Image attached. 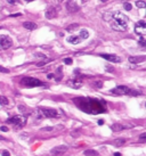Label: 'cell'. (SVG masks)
<instances>
[{
  "label": "cell",
  "mask_w": 146,
  "mask_h": 156,
  "mask_svg": "<svg viewBox=\"0 0 146 156\" xmlns=\"http://www.w3.org/2000/svg\"><path fill=\"white\" fill-rule=\"evenodd\" d=\"M104 21L108 22L111 27L115 31L125 32L128 27V17L121 12H107L103 15Z\"/></svg>",
  "instance_id": "6da1fadb"
},
{
  "label": "cell",
  "mask_w": 146,
  "mask_h": 156,
  "mask_svg": "<svg viewBox=\"0 0 146 156\" xmlns=\"http://www.w3.org/2000/svg\"><path fill=\"white\" fill-rule=\"evenodd\" d=\"M75 101H77L79 108L88 114L105 113V111H106L104 101H101V100L91 99V98H79V99H75Z\"/></svg>",
  "instance_id": "7a4b0ae2"
},
{
  "label": "cell",
  "mask_w": 146,
  "mask_h": 156,
  "mask_svg": "<svg viewBox=\"0 0 146 156\" xmlns=\"http://www.w3.org/2000/svg\"><path fill=\"white\" fill-rule=\"evenodd\" d=\"M21 84L24 87H27V88H34V87H42V85H45V83L36 78L25 77L21 80Z\"/></svg>",
  "instance_id": "3957f363"
},
{
  "label": "cell",
  "mask_w": 146,
  "mask_h": 156,
  "mask_svg": "<svg viewBox=\"0 0 146 156\" xmlns=\"http://www.w3.org/2000/svg\"><path fill=\"white\" fill-rule=\"evenodd\" d=\"M7 123L9 124H13L15 128H23L25 124H26V117H24L22 115H15V116H13V117L8 118L6 121Z\"/></svg>",
  "instance_id": "277c9868"
},
{
  "label": "cell",
  "mask_w": 146,
  "mask_h": 156,
  "mask_svg": "<svg viewBox=\"0 0 146 156\" xmlns=\"http://www.w3.org/2000/svg\"><path fill=\"white\" fill-rule=\"evenodd\" d=\"M38 112L40 113L41 115V118L42 117H48V118H54L58 116V113H57L56 109H53V108H46V107H40L38 108Z\"/></svg>",
  "instance_id": "5b68a950"
},
{
  "label": "cell",
  "mask_w": 146,
  "mask_h": 156,
  "mask_svg": "<svg viewBox=\"0 0 146 156\" xmlns=\"http://www.w3.org/2000/svg\"><path fill=\"white\" fill-rule=\"evenodd\" d=\"M13 46V40L8 36H0V50L8 49Z\"/></svg>",
  "instance_id": "8992f818"
},
{
  "label": "cell",
  "mask_w": 146,
  "mask_h": 156,
  "mask_svg": "<svg viewBox=\"0 0 146 156\" xmlns=\"http://www.w3.org/2000/svg\"><path fill=\"white\" fill-rule=\"evenodd\" d=\"M130 91H131V89H129L125 85H118V87H115L114 89L111 90V94L122 96V95H130Z\"/></svg>",
  "instance_id": "52a82bcc"
},
{
  "label": "cell",
  "mask_w": 146,
  "mask_h": 156,
  "mask_svg": "<svg viewBox=\"0 0 146 156\" xmlns=\"http://www.w3.org/2000/svg\"><path fill=\"white\" fill-rule=\"evenodd\" d=\"M135 32L136 34L140 37H144L146 34V23L145 21H139L137 24H136V26H135Z\"/></svg>",
  "instance_id": "ba28073f"
},
{
  "label": "cell",
  "mask_w": 146,
  "mask_h": 156,
  "mask_svg": "<svg viewBox=\"0 0 146 156\" xmlns=\"http://www.w3.org/2000/svg\"><path fill=\"white\" fill-rule=\"evenodd\" d=\"M67 146H57V147H55V148H53V149L50 150V154L53 156H63L64 154L67 152Z\"/></svg>",
  "instance_id": "9c48e42d"
},
{
  "label": "cell",
  "mask_w": 146,
  "mask_h": 156,
  "mask_svg": "<svg viewBox=\"0 0 146 156\" xmlns=\"http://www.w3.org/2000/svg\"><path fill=\"white\" fill-rule=\"evenodd\" d=\"M66 9H67L70 13H77V12H79L80 6L77 3L75 0H69V1L66 2Z\"/></svg>",
  "instance_id": "30bf717a"
},
{
  "label": "cell",
  "mask_w": 146,
  "mask_h": 156,
  "mask_svg": "<svg viewBox=\"0 0 146 156\" xmlns=\"http://www.w3.org/2000/svg\"><path fill=\"white\" fill-rule=\"evenodd\" d=\"M101 57H103L104 59L106 60H110L112 63H120L121 62V58L119 56H116V55H111V54H102Z\"/></svg>",
  "instance_id": "8fae6325"
},
{
  "label": "cell",
  "mask_w": 146,
  "mask_h": 156,
  "mask_svg": "<svg viewBox=\"0 0 146 156\" xmlns=\"http://www.w3.org/2000/svg\"><path fill=\"white\" fill-rule=\"evenodd\" d=\"M67 85L73 89H79L82 87V81L81 80H78V79H71L67 81Z\"/></svg>",
  "instance_id": "7c38bea8"
},
{
  "label": "cell",
  "mask_w": 146,
  "mask_h": 156,
  "mask_svg": "<svg viewBox=\"0 0 146 156\" xmlns=\"http://www.w3.org/2000/svg\"><path fill=\"white\" fill-rule=\"evenodd\" d=\"M56 15H57V8H55L54 6H50L49 8L47 9V10H46V13H45L46 18H48V20L54 18Z\"/></svg>",
  "instance_id": "4fadbf2b"
},
{
  "label": "cell",
  "mask_w": 146,
  "mask_h": 156,
  "mask_svg": "<svg viewBox=\"0 0 146 156\" xmlns=\"http://www.w3.org/2000/svg\"><path fill=\"white\" fill-rule=\"evenodd\" d=\"M132 125H122V124H119V123H115V124H112L111 125V129L113 130V131H122V130H125V129H127V128H131Z\"/></svg>",
  "instance_id": "5bb4252c"
},
{
  "label": "cell",
  "mask_w": 146,
  "mask_h": 156,
  "mask_svg": "<svg viewBox=\"0 0 146 156\" xmlns=\"http://www.w3.org/2000/svg\"><path fill=\"white\" fill-rule=\"evenodd\" d=\"M146 59L145 56H131L129 57V62L134 63V64H138V63H143Z\"/></svg>",
  "instance_id": "9a60e30c"
},
{
  "label": "cell",
  "mask_w": 146,
  "mask_h": 156,
  "mask_svg": "<svg viewBox=\"0 0 146 156\" xmlns=\"http://www.w3.org/2000/svg\"><path fill=\"white\" fill-rule=\"evenodd\" d=\"M23 26L25 27L26 30H30V31H33V30L37 29V24L33 23V22H24Z\"/></svg>",
  "instance_id": "2e32d148"
},
{
  "label": "cell",
  "mask_w": 146,
  "mask_h": 156,
  "mask_svg": "<svg viewBox=\"0 0 146 156\" xmlns=\"http://www.w3.org/2000/svg\"><path fill=\"white\" fill-rule=\"evenodd\" d=\"M82 41L79 37H74V36H72V37H69L67 38V42H70V43L72 44H78V43H80V42Z\"/></svg>",
  "instance_id": "e0dca14e"
},
{
  "label": "cell",
  "mask_w": 146,
  "mask_h": 156,
  "mask_svg": "<svg viewBox=\"0 0 146 156\" xmlns=\"http://www.w3.org/2000/svg\"><path fill=\"white\" fill-rule=\"evenodd\" d=\"M84 156H98V152L94 149H87L84 150Z\"/></svg>",
  "instance_id": "ac0fdd59"
},
{
  "label": "cell",
  "mask_w": 146,
  "mask_h": 156,
  "mask_svg": "<svg viewBox=\"0 0 146 156\" xmlns=\"http://www.w3.org/2000/svg\"><path fill=\"white\" fill-rule=\"evenodd\" d=\"M88 37H89L88 31H87V30H81L80 34H79V38H80L81 40H84V39H88Z\"/></svg>",
  "instance_id": "d6986e66"
},
{
  "label": "cell",
  "mask_w": 146,
  "mask_h": 156,
  "mask_svg": "<svg viewBox=\"0 0 146 156\" xmlns=\"http://www.w3.org/2000/svg\"><path fill=\"white\" fill-rule=\"evenodd\" d=\"M78 27H79V24H71V25H69V26L66 27V31L72 32V31H75Z\"/></svg>",
  "instance_id": "ffe728a7"
},
{
  "label": "cell",
  "mask_w": 146,
  "mask_h": 156,
  "mask_svg": "<svg viewBox=\"0 0 146 156\" xmlns=\"http://www.w3.org/2000/svg\"><path fill=\"white\" fill-rule=\"evenodd\" d=\"M8 99H7L6 97H3V96H0V105H2V106H5V105H8Z\"/></svg>",
  "instance_id": "44dd1931"
},
{
  "label": "cell",
  "mask_w": 146,
  "mask_h": 156,
  "mask_svg": "<svg viewBox=\"0 0 146 156\" xmlns=\"http://www.w3.org/2000/svg\"><path fill=\"white\" fill-rule=\"evenodd\" d=\"M125 142V138H120V139H116L115 140V146H121V145H123Z\"/></svg>",
  "instance_id": "7402d4cb"
},
{
  "label": "cell",
  "mask_w": 146,
  "mask_h": 156,
  "mask_svg": "<svg viewBox=\"0 0 146 156\" xmlns=\"http://www.w3.org/2000/svg\"><path fill=\"white\" fill-rule=\"evenodd\" d=\"M136 6H137L138 8H145L146 3L144 2V1H137V2H136Z\"/></svg>",
  "instance_id": "603a6c76"
},
{
  "label": "cell",
  "mask_w": 146,
  "mask_h": 156,
  "mask_svg": "<svg viewBox=\"0 0 146 156\" xmlns=\"http://www.w3.org/2000/svg\"><path fill=\"white\" fill-rule=\"evenodd\" d=\"M139 44H140V46H143V47H145V46H146L145 37H140V38H139Z\"/></svg>",
  "instance_id": "cb8c5ba5"
},
{
  "label": "cell",
  "mask_w": 146,
  "mask_h": 156,
  "mask_svg": "<svg viewBox=\"0 0 146 156\" xmlns=\"http://www.w3.org/2000/svg\"><path fill=\"white\" fill-rule=\"evenodd\" d=\"M50 62V59H48V58H46V59H43L42 62H40V63H38L37 64V66H42V65H45V64H47V63H49Z\"/></svg>",
  "instance_id": "d4e9b609"
},
{
  "label": "cell",
  "mask_w": 146,
  "mask_h": 156,
  "mask_svg": "<svg viewBox=\"0 0 146 156\" xmlns=\"http://www.w3.org/2000/svg\"><path fill=\"white\" fill-rule=\"evenodd\" d=\"M139 140H140V142H145V141H146V133H145V132L140 135Z\"/></svg>",
  "instance_id": "484cf974"
},
{
  "label": "cell",
  "mask_w": 146,
  "mask_h": 156,
  "mask_svg": "<svg viewBox=\"0 0 146 156\" xmlns=\"http://www.w3.org/2000/svg\"><path fill=\"white\" fill-rule=\"evenodd\" d=\"M0 72L1 73H9V70L6 67H3V66H0Z\"/></svg>",
  "instance_id": "4316f807"
},
{
  "label": "cell",
  "mask_w": 146,
  "mask_h": 156,
  "mask_svg": "<svg viewBox=\"0 0 146 156\" xmlns=\"http://www.w3.org/2000/svg\"><path fill=\"white\" fill-rule=\"evenodd\" d=\"M123 7H125V10H131V5L129 2H125V5H123Z\"/></svg>",
  "instance_id": "83f0119b"
},
{
  "label": "cell",
  "mask_w": 146,
  "mask_h": 156,
  "mask_svg": "<svg viewBox=\"0 0 146 156\" xmlns=\"http://www.w3.org/2000/svg\"><path fill=\"white\" fill-rule=\"evenodd\" d=\"M53 130H54V128H53V127H46V128L42 129V131H47V132H49V131H53Z\"/></svg>",
  "instance_id": "f1b7e54d"
},
{
  "label": "cell",
  "mask_w": 146,
  "mask_h": 156,
  "mask_svg": "<svg viewBox=\"0 0 146 156\" xmlns=\"http://www.w3.org/2000/svg\"><path fill=\"white\" fill-rule=\"evenodd\" d=\"M18 109H20V111H22L23 113H27V109L25 108L24 106H22V105H20V106H18Z\"/></svg>",
  "instance_id": "f546056e"
},
{
  "label": "cell",
  "mask_w": 146,
  "mask_h": 156,
  "mask_svg": "<svg viewBox=\"0 0 146 156\" xmlns=\"http://www.w3.org/2000/svg\"><path fill=\"white\" fill-rule=\"evenodd\" d=\"M34 56L39 57V58H42V59H46V56L45 55H42V54H34Z\"/></svg>",
  "instance_id": "4dcf8cb0"
},
{
  "label": "cell",
  "mask_w": 146,
  "mask_h": 156,
  "mask_svg": "<svg viewBox=\"0 0 146 156\" xmlns=\"http://www.w3.org/2000/svg\"><path fill=\"white\" fill-rule=\"evenodd\" d=\"M64 63L67 64V65H70V64H72V59L71 58H65L64 59Z\"/></svg>",
  "instance_id": "1f68e13d"
},
{
  "label": "cell",
  "mask_w": 146,
  "mask_h": 156,
  "mask_svg": "<svg viewBox=\"0 0 146 156\" xmlns=\"http://www.w3.org/2000/svg\"><path fill=\"white\" fill-rule=\"evenodd\" d=\"M0 130H1L2 132H7V131H8V128L7 127H0Z\"/></svg>",
  "instance_id": "d6a6232c"
},
{
  "label": "cell",
  "mask_w": 146,
  "mask_h": 156,
  "mask_svg": "<svg viewBox=\"0 0 146 156\" xmlns=\"http://www.w3.org/2000/svg\"><path fill=\"white\" fill-rule=\"evenodd\" d=\"M21 13H16V14H12L10 15V16H12V17H17V16H21Z\"/></svg>",
  "instance_id": "836d02e7"
},
{
  "label": "cell",
  "mask_w": 146,
  "mask_h": 156,
  "mask_svg": "<svg viewBox=\"0 0 146 156\" xmlns=\"http://www.w3.org/2000/svg\"><path fill=\"white\" fill-rule=\"evenodd\" d=\"M2 156H10V154H9V152L5 150V152H2Z\"/></svg>",
  "instance_id": "e575fe53"
},
{
  "label": "cell",
  "mask_w": 146,
  "mask_h": 156,
  "mask_svg": "<svg viewBox=\"0 0 146 156\" xmlns=\"http://www.w3.org/2000/svg\"><path fill=\"white\" fill-rule=\"evenodd\" d=\"M106 71H110V72H113V67H110V66H106Z\"/></svg>",
  "instance_id": "d590c367"
},
{
  "label": "cell",
  "mask_w": 146,
  "mask_h": 156,
  "mask_svg": "<svg viewBox=\"0 0 146 156\" xmlns=\"http://www.w3.org/2000/svg\"><path fill=\"white\" fill-rule=\"evenodd\" d=\"M104 124V120H99L98 121V125H103Z\"/></svg>",
  "instance_id": "8d00e7d4"
},
{
  "label": "cell",
  "mask_w": 146,
  "mask_h": 156,
  "mask_svg": "<svg viewBox=\"0 0 146 156\" xmlns=\"http://www.w3.org/2000/svg\"><path fill=\"white\" fill-rule=\"evenodd\" d=\"M9 3H15L16 2V0H7Z\"/></svg>",
  "instance_id": "74e56055"
},
{
  "label": "cell",
  "mask_w": 146,
  "mask_h": 156,
  "mask_svg": "<svg viewBox=\"0 0 146 156\" xmlns=\"http://www.w3.org/2000/svg\"><path fill=\"white\" fill-rule=\"evenodd\" d=\"M54 78V74H48V79H53Z\"/></svg>",
  "instance_id": "f35d334b"
},
{
  "label": "cell",
  "mask_w": 146,
  "mask_h": 156,
  "mask_svg": "<svg viewBox=\"0 0 146 156\" xmlns=\"http://www.w3.org/2000/svg\"><path fill=\"white\" fill-rule=\"evenodd\" d=\"M114 156H121V154L120 153H114Z\"/></svg>",
  "instance_id": "ab89813d"
},
{
  "label": "cell",
  "mask_w": 146,
  "mask_h": 156,
  "mask_svg": "<svg viewBox=\"0 0 146 156\" xmlns=\"http://www.w3.org/2000/svg\"><path fill=\"white\" fill-rule=\"evenodd\" d=\"M3 139H5V138H3V137H1V136H0V140H3Z\"/></svg>",
  "instance_id": "60d3db41"
},
{
  "label": "cell",
  "mask_w": 146,
  "mask_h": 156,
  "mask_svg": "<svg viewBox=\"0 0 146 156\" xmlns=\"http://www.w3.org/2000/svg\"><path fill=\"white\" fill-rule=\"evenodd\" d=\"M25 1H27V2H29V1H33V0H25Z\"/></svg>",
  "instance_id": "b9f144b4"
},
{
  "label": "cell",
  "mask_w": 146,
  "mask_h": 156,
  "mask_svg": "<svg viewBox=\"0 0 146 156\" xmlns=\"http://www.w3.org/2000/svg\"><path fill=\"white\" fill-rule=\"evenodd\" d=\"M102 1H103V2H105V1H107V0H102Z\"/></svg>",
  "instance_id": "7bdbcfd3"
},
{
  "label": "cell",
  "mask_w": 146,
  "mask_h": 156,
  "mask_svg": "<svg viewBox=\"0 0 146 156\" xmlns=\"http://www.w3.org/2000/svg\"><path fill=\"white\" fill-rule=\"evenodd\" d=\"M56 1H58V2H60V1H62V0H56Z\"/></svg>",
  "instance_id": "ee69618b"
},
{
  "label": "cell",
  "mask_w": 146,
  "mask_h": 156,
  "mask_svg": "<svg viewBox=\"0 0 146 156\" xmlns=\"http://www.w3.org/2000/svg\"><path fill=\"white\" fill-rule=\"evenodd\" d=\"M0 30H1V27H0Z\"/></svg>",
  "instance_id": "f6af8a7d"
}]
</instances>
